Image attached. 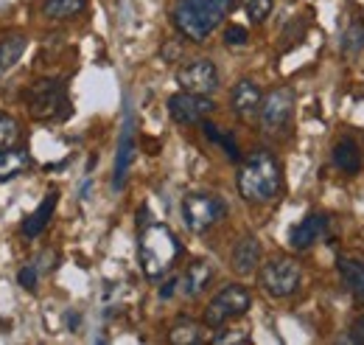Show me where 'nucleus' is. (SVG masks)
Instances as JSON below:
<instances>
[{"label": "nucleus", "instance_id": "obj_1", "mask_svg": "<svg viewBox=\"0 0 364 345\" xmlns=\"http://www.w3.org/2000/svg\"><path fill=\"white\" fill-rule=\"evenodd\" d=\"M235 185H238V194L247 202H255V205L272 202L274 197L280 194V185H283L277 158H274L272 152H267V149L250 152L244 158L241 169H238Z\"/></svg>", "mask_w": 364, "mask_h": 345}, {"label": "nucleus", "instance_id": "obj_2", "mask_svg": "<svg viewBox=\"0 0 364 345\" xmlns=\"http://www.w3.org/2000/svg\"><path fill=\"white\" fill-rule=\"evenodd\" d=\"M235 0H177L174 26L191 43H205L232 11Z\"/></svg>", "mask_w": 364, "mask_h": 345}, {"label": "nucleus", "instance_id": "obj_3", "mask_svg": "<svg viewBox=\"0 0 364 345\" xmlns=\"http://www.w3.org/2000/svg\"><path fill=\"white\" fill-rule=\"evenodd\" d=\"M182 244L180 239L174 236L171 227L154 222V225H146L140 230V244H137V261H140V269L146 278H160L166 275L174 261L180 259Z\"/></svg>", "mask_w": 364, "mask_h": 345}, {"label": "nucleus", "instance_id": "obj_4", "mask_svg": "<svg viewBox=\"0 0 364 345\" xmlns=\"http://www.w3.org/2000/svg\"><path fill=\"white\" fill-rule=\"evenodd\" d=\"M26 107L34 121H65L70 115V98L62 82L40 79L28 87Z\"/></svg>", "mask_w": 364, "mask_h": 345}, {"label": "nucleus", "instance_id": "obj_5", "mask_svg": "<svg viewBox=\"0 0 364 345\" xmlns=\"http://www.w3.org/2000/svg\"><path fill=\"white\" fill-rule=\"evenodd\" d=\"M258 284L261 289L269 295V298H291L300 284H303V267L294 259H272L261 267V275H258Z\"/></svg>", "mask_w": 364, "mask_h": 345}, {"label": "nucleus", "instance_id": "obj_6", "mask_svg": "<svg viewBox=\"0 0 364 345\" xmlns=\"http://www.w3.org/2000/svg\"><path fill=\"white\" fill-rule=\"evenodd\" d=\"M250 306H252L250 289L241 287V284H230V287H225L213 301L208 303V309H205V326L208 329H222L225 323L241 317V314H247Z\"/></svg>", "mask_w": 364, "mask_h": 345}, {"label": "nucleus", "instance_id": "obj_7", "mask_svg": "<svg viewBox=\"0 0 364 345\" xmlns=\"http://www.w3.org/2000/svg\"><path fill=\"white\" fill-rule=\"evenodd\" d=\"M225 216H228V205H225L222 197H213V194H188L182 200V219H185L188 230H193V233L210 230Z\"/></svg>", "mask_w": 364, "mask_h": 345}, {"label": "nucleus", "instance_id": "obj_8", "mask_svg": "<svg viewBox=\"0 0 364 345\" xmlns=\"http://www.w3.org/2000/svg\"><path fill=\"white\" fill-rule=\"evenodd\" d=\"M261 127L267 132H283L291 124V115H294V93L291 87H274L264 96L261 101Z\"/></svg>", "mask_w": 364, "mask_h": 345}, {"label": "nucleus", "instance_id": "obj_9", "mask_svg": "<svg viewBox=\"0 0 364 345\" xmlns=\"http://www.w3.org/2000/svg\"><path fill=\"white\" fill-rule=\"evenodd\" d=\"M213 101L208 96H199V93H188L182 90L177 96L168 98V115L182 124V127H191V124H202L210 113H213Z\"/></svg>", "mask_w": 364, "mask_h": 345}, {"label": "nucleus", "instance_id": "obj_10", "mask_svg": "<svg viewBox=\"0 0 364 345\" xmlns=\"http://www.w3.org/2000/svg\"><path fill=\"white\" fill-rule=\"evenodd\" d=\"M177 82L188 93H199V96H210L219 87V71L210 59H193L188 65H182L177 71Z\"/></svg>", "mask_w": 364, "mask_h": 345}, {"label": "nucleus", "instance_id": "obj_11", "mask_svg": "<svg viewBox=\"0 0 364 345\" xmlns=\"http://www.w3.org/2000/svg\"><path fill=\"white\" fill-rule=\"evenodd\" d=\"M132 158H135V115H132V110H127V121H124L121 140H118V155H115V172H112V188L115 191L124 188Z\"/></svg>", "mask_w": 364, "mask_h": 345}, {"label": "nucleus", "instance_id": "obj_12", "mask_svg": "<svg viewBox=\"0 0 364 345\" xmlns=\"http://www.w3.org/2000/svg\"><path fill=\"white\" fill-rule=\"evenodd\" d=\"M328 227H331V219L325 214H309L289 230V244L294 250H309L322 236H328Z\"/></svg>", "mask_w": 364, "mask_h": 345}, {"label": "nucleus", "instance_id": "obj_13", "mask_svg": "<svg viewBox=\"0 0 364 345\" xmlns=\"http://www.w3.org/2000/svg\"><path fill=\"white\" fill-rule=\"evenodd\" d=\"M261 101H264V93L252 79H241L230 93V107L241 121H252L261 113Z\"/></svg>", "mask_w": 364, "mask_h": 345}, {"label": "nucleus", "instance_id": "obj_14", "mask_svg": "<svg viewBox=\"0 0 364 345\" xmlns=\"http://www.w3.org/2000/svg\"><path fill=\"white\" fill-rule=\"evenodd\" d=\"M261 264V244L255 236H244L235 242L232 253H230V267L238 272V275H252Z\"/></svg>", "mask_w": 364, "mask_h": 345}, {"label": "nucleus", "instance_id": "obj_15", "mask_svg": "<svg viewBox=\"0 0 364 345\" xmlns=\"http://www.w3.org/2000/svg\"><path fill=\"white\" fill-rule=\"evenodd\" d=\"M31 169V155L23 146H9L0 149V182L17 180L20 174H26Z\"/></svg>", "mask_w": 364, "mask_h": 345}, {"label": "nucleus", "instance_id": "obj_16", "mask_svg": "<svg viewBox=\"0 0 364 345\" xmlns=\"http://www.w3.org/2000/svg\"><path fill=\"white\" fill-rule=\"evenodd\" d=\"M56 202H59V191L53 188V191H48L46 197H43V202H40V208L34 211V214L28 216L26 222H23V236H28V239H34V236H40L43 230L48 227V222L53 219V211H56Z\"/></svg>", "mask_w": 364, "mask_h": 345}, {"label": "nucleus", "instance_id": "obj_17", "mask_svg": "<svg viewBox=\"0 0 364 345\" xmlns=\"http://www.w3.org/2000/svg\"><path fill=\"white\" fill-rule=\"evenodd\" d=\"M336 267H339V275H342V284L348 287V292H350L356 301L364 303V261L339 256Z\"/></svg>", "mask_w": 364, "mask_h": 345}, {"label": "nucleus", "instance_id": "obj_18", "mask_svg": "<svg viewBox=\"0 0 364 345\" xmlns=\"http://www.w3.org/2000/svg\"><path fill=\"white\" fill-rule=\"evenodd\" d=\"M208 326L205 323H196V320H191V317H180L174 326H171V331H168V343L174 345H199L208 340V331H205Z\"/></svg>", "mask_w": 364, "mask_h": 345}, {"label": "nucleus", "instance_id": "obj_19", "mask_svg": "<svg viewBox=\"0 0 364 345\" xmlns=\"http://www.w3.org/2000/svg\"><path fill=\"white\" fill-rule=\"evenodd\" d=\"M210 281H213V267H210L208 261H193V264L188 267L185 278H182V292H185L188 298H196V295H202V292L208 289Z\"/></svg>", "mask_w": 364, "mask_h": 345}, {"label": "nucleus", "instance_id": "obj_20", "mask_svg": "<svg viewBox=\"0 0 364 345\" xmlns=\"http://www.w3.org/2000/svg\"><path fill=\"white\" fill-rule=\"evenodd\" d=\"M333 166L345 174L362 172V149H359V143L350 140V138H342L333 146Z\"/></svg>", "mask_w": 364, "mask_h": 345}, {"label": "nucleus", "instance_id": "obj_21", "mask_svg": "<svg viewBox=\"0 0 364 345\" xmlns=\"http://www.w3.org/2000/svg\"><path fill=\"white\" fill-rule=\"evenodd\" d=\"M26 53V37H6L0 43V82L3 76L20 62V56Z\"/></svg>", "mask_w": 364, "mask_h": 345}, {"label": "nucleus", "instance_id": "obj_22", "mask_svg": "<svg viewBox=\"0 0 364 345\" xmlns=\"http://www.w3.org/2000/svg\"><path fill=\"white\" fill-rule=\"evenodd\" d=\"M202 132H205V138H208L210 143H216V146L225 149V155H228L230 160H241V152H238V143H235L232 132L222 130V127H216V124H210V121H202Z\"/></svg>", "mask_w": 364, "mask_h": 345}, {"label": "nucleus", "instance_id": "obj_23", "mask_svg": "<svg viewBox=\"0 0 364 345\" xmlns=\"http://www.w3.org/2000/svg\"><path fill=\"white\" fill-rule=\"evenodd\" d=\"M364 51V20L353 17L342 34V56L345 59H353Z\"/></svg>", "mask_w": 364, "mask_h": 345}, {"label": "nucleus", "instance_id": "obj_24", "mask_svg": "<svg viewBox=\"0 0 364 345\" xmlns=\"http://www.w3.org/2000/svg\"><path fill=\"white\" fill-rule=\"evenodd\" d=\"M85 6H87V0H46L43 14L48 20H68V17H76Z\"/></svg>", "mask_w": 364, "mask_h": 345}, {"label": "nucleus", "instance_id": "obj_25", "mask_svg": "<svg viewBox=\"0 0 364 345\" xmlns=\"http://www.w3.org/2000/svg\"><path fill=\"white\" fill-rule=\"evenodd\" d=\"M20 124L14 115L9 113H0V149H9V146H17L20 143Z\"/></svg>", "mask_w": 364, "mask_h": 345}, {"label": "nucleus", "instance_id": "obj_26", "mask_svg": "<svg viewBox=\"0 0 364 345\" xmlns=\"http://www.w3.org/2000/svg\"><path fill=\"white\" fill-rule=\"evenodd\" d=\"M274 0H244V11L252 23H264L269 14H272Z\"/></svg>", "mask_w": 364, "mask_h": 345}, {"label": "nucleus", "instance_id": "obj_27", "mask_svg": "<svg viewBox=\"0 0 364 345\" xmlns=\"http://www.w3.org/2000/svg\"><path fill=\"white\" fill-rule=\"evenodd\" d=\"M247 343H252V337H250L247 329H230L225 334H216L213 337V345H247Z\"/></svg>", "mask_w": 364, "mask_h": 345}, {"label": "nucleus", "instance_id": "obj_28", "mask_svg": "<svg viewBox=\"0 0 364 345\" xmlns=\"http://www.w3.org/2000/svg\"><path fill=\"white\" fill-rule=\"evenodd\" d=\"M247 40H250V31L244 26H228V31H225L228 45H247Z\"/></svg>", "mask_w": 364, "mask_h": 345}, {"label": "nucleus", "instance_id": "obj_29", "mask_svg": "<svg viewBox=\"0 0 364 345\" xmlns=\"http://www.w3.org/2000/svg\"><path fill=\"white\" fill-rule=\"evenodd\" d=\"M37 278H40V272H37V267H34V264L23 267V269H20V275H17V281H20V287H23V289H34V287H37Z\"/></svg>", "mask_w": 364, "mask_h": 345}, {"label": "nucleus", "instance_id": "obj_30", "mask_svg": "<svg viewBox=\"0 0 364 345\" xmlns=\"http://www.w3.org/2000/svg\"><path fill=\"white\" fill-rule=\"evenodd\" d=\"M350 340L364 345V317H359V320L353 323V329H350Z\"/></svg>", "mask_w": 364, "mask_h": 345}, {"label": "nucleus", "instance_id": "obj_31", "mask_svg": "<svg viewBox=\"0 0 364 345\" xmlns=\"http://www.w3.org/2000/svg\"><path fill=\"white\" fill-rule=\"evenodd\" d=\"M177 287H180V281H177V278H174V281H168V284L160 289V298H171V295L177 292Z\"/></svg>", "mask_w": 364, "mask_h": 345}, {"label": "nucleus", "instance_id": "obj_32", "mask_svg": "<svg viewBox=\"0 0 364 345\" xmlns=\"http://www.w3.org/2000/svg\"><path fill=\"white\" fill-rule=\"evenodd\" d=\"M163 56H166V59H174V56H180V45L168 43L166 48H163Z\"/></svg>", "mask_w": 364, "mask_h": 345}, {"label": "nucleus", "instance_id": "obj_33", "mask_svg": "<svg viewBox=\"0 0 364 345\" xmlns=\"http://www.w3.org/2000/svg\"><path fill=\"white\" fill-rule=\"evenodd\" d=\"M68 326H70V329H76V326H79V314H73V311H70V314H68Z\"/></svg>", "mask_w": 364, "mask_h": 345}]
</instances>
